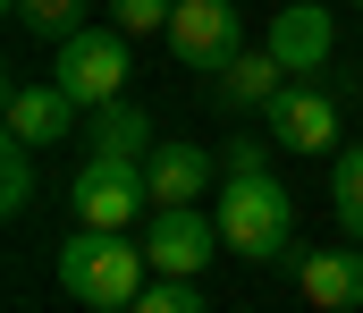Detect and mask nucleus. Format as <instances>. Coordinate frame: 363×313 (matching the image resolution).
Listing matches in <instances>:
<instances>
[{
  "mask_svg": "<svg viewBox=\"0 0 363 313\" xmlns=\"http://www.w3.org/2000/svg\"><path fill=\"white\" fill-rule=\"evenodd\" d=\"M211 212H220V237H228L237 263H279L296 246V195L279 187L271 170H228Z\"/></svg>",
  "mask_w": 363,
  "mask_h": 313,
  "instance_id": "2",
  "label": "nucleus"
},
{
  "mask_svg": "<svg viewBox=\"0 0 363 313\" xmlns=\"http://www.w3.org/2000/svg\"><path fill=\"white\" fill-rule=\"evenodd\" d=\"M355 9H363V0H355Z\"/></svg>",
  "mask_w": 363,
  "mask_h": 313,
  "instance_id": "20",
  "label": "nucleus"
},
{
  "mask_svg": "<svg viewBox=\"0 0 363 313\" xmlns=\"http://www.w3.org/2000/svg\"><path fill=\"white\" fill-rule=\"evenodd\" d=\"M279 51V68L287 77H321V60H330V43H338V26H330V9L321 0H279L271 34H262Z\"/></svg>",
  "mask_w": 363,
  "mask_h": 313,
  "instance_id": "9",
  "label": "nucleus"
},
{
  "mask_svg": "<svg viewBox=\"0 0 363 313\" xmlns=\"http://www.w3.org/2000/svg\"><path fill=\"white\" fill-rule=\"evenodd\" d=\"M51 271H60V297H77V305L135 313V305H144L152 254H144V237H127V229H77V237H60Z\"/></svg>",
  "mask_w": 363,
  "mask_h": 313,
  "instance_id": "1",
  "label": "nucleus"
},
{
  "mask_svg": "<svg viewBox=\"0 0 363 313\" xmlns=\"http://www.w3.org/2000/svg\"><path fill=\"white\" fill-rule=\"evenodd\" d=\"M51 77H60L85 110L118 102L127 77H135V34H127V26H77V34H60V43H51Z\"/></svg>",
  "mask_w": 363,
  "mask_h": 313,
  "instance_id": "3",
  "label": "nucleus"
},
{
  "mask_svg": "<svg viewBox=\"0 0 363 313\" xmlns=\"http://www.w3.org/2000/svg\"><path fill=\"white\" fill-rule=\"evenodd\" d=\"M9 17H17L26 34H43V43H60V34H77V26H85V0H17Z\"/></svg>",
  "mask_w": 363,
  "mask_h": 313,
  "instance_id": "16",
  "label": "nucleus"
},
{
  "mask_svg": "<svg viewBox=\"0 0 363 313\" xmlns=\"http://www.w3.org/2000/svg\"><path fill=\"white\" fill-rule=\"evenodd\" d=\"M161 43H169L178 68H203V77H211V68H228V60L245 51V9H237V0H178Z\"/></svg>",
  "mask_w": 363,
  "mask_h": 313,
  "instance_id": "5",
  "label": "nucleus"
},
{
  "mask_svg": "<svg viewBox=\"0 0 363 313\" xmlns=\"http://www.w3.org/2000/svg\"><path fill=\"white\" fill-rule=\"evenodd\" d=\"M279 94H287V68H279L271 43H254V51H237L228 68H211V102L237 110V119H245V110H271Z\"/></svg>",
  "mask_w": 363,
  "mask_h": 313,
  "instance_id": "11",
  "label": "nucleus"
},
{
  "mask_svg": "<svg viewBox=\"0 0 363 313\" xmlns=\"http://www.w3.org/2000/svg\"><path fill=\"white\" fill-rule=\"evenodd\" d=\"M144 178H152V212H161V204H203L228 170H220V153H203V144H152V153H144Z\"/></svg>",
  "mask_w": 363,
  "mask_h": 313,
  "instance_id": "10",
  "label": "nucleus"
},
{
  "mask_svg": "<svg viewBox=\"0 0 363 313\" xmlns=\"http://www.w3.org/2000/svg\"><path fill=\"white\" fill-rule=\"evenodd\" d=\"M68 212H77V229H135V220L152 212L144 161H110V153H93L85 170L68 178Z\"/></svg>",
  "mask_w": 363,
  "mask_h": 313,
  "instance_id": "4",
  "label": "nucleus"
},
{
  "mask_svg": "<svg viewBox=\"0 0 363 313\" xmlns=\"http://www.w3.org/2000/svg\"><path fill=\"white\" fill-rule=\"evenodd\" d=\"M135 313H203V297H194V280H169V288H144Z\"/></svg>",
  "mask_w": 363,
  "mask_h": 313,
  "instance_id": "18",
  "label": "nucleus"
},
{
  "mask_svg": "<svg viewBox=\"0 0 363 313\" xmlns=\"http://www.w3.org/2000/svg\"><path fill=\"white\" fill-rule=\"evenodd\" d=\"M77 110H85V102H77L60 77H51V85H9V94H0L9 136H17V144H34V153H51L60 136H77Z\"/></svg>",
  "mask_w": 363,
  "mask_h": 313,
  "instance_id": "8",
  "label": "nucleus"
},
{
  "mask_svg": "<svg viewBox=\"0 0 363 313\" xmlns=\"http://www.w3.org/2000/svg\"><path fill=\"white\" fill-rule=\"evenodd\" d=\"M296 288L321 313H363V246H321L296 263Z\"/></svg>",
  "mask_w": 363,
  "mask_h": 313,
  "instance_id": "12",
  "label": "nucleus"
},
{
  "mask_svg": "<svg viewBox=\"0 0 363 313\" xmlns=\"http://www.w3.org/2000/svg\"><path fill=\"white\" fill-rule=\"evenodd\" d=\"M330 212H338V229L363 246V144H338L330 153Z\"/></svg>",
  "mask_w": 363,
  "mask_h": 313,
  "instance_id": "14",
  "label": "nucleus"
},
{
  "mask_svg": "<svg viewBox=\"0 0 363 313\" xmlns=\"http://www.w3.org/2000/svg\"><path fill=\"white\" fill-rule=\"evenodd\" d=\"M0 9H17V0H0Z\"/></svg>",
  "mask_w": 363,
  "mask_h": 313,
  "instance_id": "19",
  "label": "nucleus"
},
{
  "mask_svg": "<svg viewBox=\"0 0 363 313\" xmlns=\"http://www.w3.org/2000/svg\"><path fill=\"white\" fill-rule=\"evenodd\" d=\"M144 254H152L161 280H194L211 254H228L220 212H203V204H161L152 220H144Z\"/></svg>",
  "mask_w": 363,
  "mask_h": 313,
  "instance_id": "6",
  "label": "nucleus"
},
{
  "mask_svg": "<svg viewBox=\"0 0 363 313\" xmlns=\"http://www.w3.org/2000/svg\"><path fill=\"white\" fill-rule=\"evenodd\" d=\"M271 136L287 153H304V161H330L338 153V94H321V77H287V94L271 110Z\"/></svg>",
  "mask_w": 363,
  "mask_h": 313,
  "instance_id": "7",
  "label": "nucleus"
},
{
  "mask_svg": "<svg viewBox=\"0 0 363 313\" xmlns=\"http://www.w3.org/2000/svg\"><path fill=\"white\" fill-rule=\"evenodd\" d=\"M93 153H110V161H144V153H152V119L127 102V94L101 102V110H93Z\"/></svg>",
  "mask_w": 363,
  "mask_h": 313,
  "instance_id": "13",
  "label": "nucleus"
},
{
  "mask_svg": "<svg viewBox=\"0 0 363 313\" xmlns=\"http://www.w3.org/2000/svg\"><path fill=\"white\" fill-rule=\"evenodd\" d=\"M169 9H178V0H110V17H118L127 34H169Z\"/></svg>",
  "mask_w": 363,
  "mask_h": 313,
  "instance_id": "17",
  "label": "nucleus"
},
{
  "mask_svg": "<svg viewBox=\"0 0 363 313\" xmlns=\"http://www.w3.org/2000/svg\"><path fill=\"white\" fill-rule=\"evenodd\" d=\"M26 204H34V144H0V220H26Z\"/></svg>",
  "mask_w": 363,
  "mask_h": 313,
  "instance_id": "15",
  "label": "nucleus"
}]
</instances>
